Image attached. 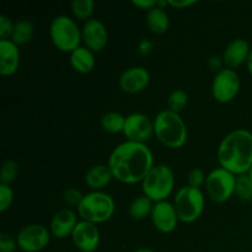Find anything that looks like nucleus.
I'll list each match as a JSON object with an SVG mask.
<instances>
[{"label": "nucleus", "instance_id": "a878e982", "mask_svg": "<svg viewBox=\"0 0 252 252\" xmlns=\"http://www.w3.org/2000/svg\"><path fill=\"white\" fill-rule=\"evenodd\" d=\"M189 103V95L182 89H175L167 97V110L175 113H181Z\"/></svg>", "mask_w": 252, "mask_h": 252}, {"label": "nucleus", "instance_id": "c756f323", "mask_svg": "<svg viewBox=\"0 0 252 252\" xmlns=\"http://www.w3.org/2000/svg\"><path fill=\"white\" fill-rule=\"evenodd\" d=\"M207 175L204 174V171L199 167H194L191 171L189 172V176H187V185L191 187H196V189H201L202 186L206 185Z\"/></svg>", "mask_w": 252, "mask_h": 252}, {"label": "nucleus", "instance_id": "6ab92c4d", "mask_svg": "<svg viewBox=\"0 0 252 252\" xmlns=\"http://www.w3.org/2000/svg\"><path fill=\"white\" fill-rule=\"evenodd\" d=\"M113 175L107 164L94 165L86 171L84 181L91 191H102L112 182Z\"/></svg>", "mask_w": 252, "mask_h": 252}, {"label": "nucleus", "instance_id": "a211bd4d", "mask_svg": "<svg viewBox=\"0 0 252 252\" xmlns=\"http://www.w3.org/2000/svg\"><path fill=\"white\" fill-rule=\"evenodd\" d=\"M250 52L251 47L246 39H234L226 46L225 51L221 56L223 57L224 65H225V68L233 69V70H235L236 68H240L243 64H246Z\"/></svg>", "mask_w": 252, "mask_h": 252}, {"label": "nucleus", "instance_id": "2eb2a0df", "mask_svg": "<svg viewBox=\"0 0 252 252\" xmlns=\"http://www.w3.org/2000/svg\"><path fill=\"white\" fill-rule=\"evenodd\" d=\"M150 84V73L144 66H130L121 74L118 85L123 93L139 94Z\"/></svg>", "mask_w": 252, "mask_h": 252}, {"label": "nucleus", "instance_id": "393cba45", "mask_svg": "<svg viewBox=\"0 0 252 252\" xmlns=\"http://www.w3.org/2000/svg\"><path fill=\"white\" fill-rule=\"evenodd\" d=\"M70 7L74 19L86 22L93 19V14L95 11V2L93 0H74Z\"/></svg>", "mask_w": 252, "mask_h": 252}, {"label": "nucleus", "instance_id": "9b49d317", "mask_svg": "<svg viewBox=\"0 0 252 252\" xmlns=\"http://www.w3.org/2000/svg\"><path fill=\"white\" fill-rule=\"evenodd\" d=\"M123 135L129 142L147 144L154 135V121L145 113L134 112L126 116Z\"/></svg>", "mask_w": 252, "mask_h": 252}, {"label": "nucleus", "instance_id": "c9c22d12", "mask_svg": "<svg viewBox=\"0 0 252 252\" xmlns=\"http://www.w3.org/2000/svg\"><path fill=\"white\" fill-rule=\"evenodd\" d=\"M133 5L140 10H147L148 12L154 9V7H157L158 1L157 0H133Z\"/></svg>", "mask_w": 252, "mask_h": 252}, {"label": "nucleus", "instance_id": "b1692460", "mask_svg": "<svg viewBox=\"0 0 252 252\" xmlns=\"http://www.w3.org/2000/svg\"><path fill=\"white\" fill-rule=\"evenodd\" d=\"M154 207V202L150 201L147 196L135 197L129 206V214L134 220H143L147 217H150Z\"/></svg>", "mask_w": 252, "mask_h": 252}, {"label": "nucleus", "instance_id": "7c9ffc66", "mask_svg": "<svg viewBox=\"0 0 252 252\" xmlns=\"http://www.w3.org/2000/svg\"><path fill=\"white\" fill-rule=\"evenodd\" d=\"M15 22L6 15H0V41L2 39H11L14 32Z\"/></svg>", "mask_w": 252, "mask_h": 252}, {"label": "nucleus", "instance_id": "473e14b6", "mask_svg": "<svg viewBox=\"0 0 252 252\" xmlns=\"http://www.w3.org/2000/svg\"><path fill=\"white\" fill-rule=\"evenodd\" d=\"M64 201L68 206L71 207H78L80 204L81 199H83L84 194L81 193V191H79L78 189H68L64 191Z\"/></svg>", "mask_w": 252, "mask_h": 252}, {"label": "nucleus", "instance_id": "4be33fe9", "mask_svg": "<svg viewBox=\"0 0 252 252\" xmlns=\"http://www.w3.org/2000/svg\"><path fill=\"white\" fill-rule=\"evenodd\" d=\"M34 34V25L30 20L22 19L15 22L14 32H12L11 41L19 47L29 43Z\"/></svg>", "mask_w": 252, "mask_h": 252}, {"label": "nucleus", "instance_id": "4c0bfd02", "mask_svg": "<svg viewBox=\"0 0 252 252\" xmlns=\"http://www.w3.org/2000/svg\"><path fill=\"white\" fill-rule=\"evenodd\" d=\"M246 68H248L249 74H250V75L252 76V48H251L250 54H249L248 61H246Z\"/></svg>", "mask_w": 252, "mask_h": 252}, {"label": "nucleus", "instance_id": "6e6552de", "mask_svg": "<svg viewBox=\"0 0 252 252\" xmlns=\"http://www.w3.org/2000/svg\"><path fill=\"white\" fill-rule=\"evenodd\" d=\"M236 175L231 174L223 167H216L207 175L206 192L207 196L214 203H225L235 196Z\"/></svg>", "mask_w": 252, "mask_h": 252}, {"label": "nucleus", "instance_id": "e433bc0d", "mask_svg": "<svg viewBox=\"0 0 252 252\" xmlns=\"http://www.w3.org/2000/svg\"><path fill=\"white\" fill-rule=\"evenodd\" d=\"M152 49H153V43L148 41V39H143V41H140V43L138 44V51H139V53L143 54V56L149 54L150 52H152Z\"/></svg>", "mask_w": 252, "mask_h": 252}, {"label": "nucleus", "instance_id": "5701e85b", "mask_svg": "<svg viewBox=\"0 0 252 252\" xmlns=\"http://www.w3.org/2000/svg\"><path fill=\"white\" fill-rule=\"evenodd\" d=\"M125 125L126 116L120 112H116V111L105 113L101 117V127L106 133H110V134H120V133L123 134Z\"/></svg>", "mask_w": 252, "mask_h": 252}, {"label": "nucleus", "instance_id": "72a5a7b5", "mask_svg": "<svg viewBox=\"0 0 252 252\" xmlns=\"http://www.w3.org/2000/svg\"><path fill=\"white\" fill-rule=\"evenodd\" d=\"M207 64H208L209 69H211V70H213L216 74L225 68V65H224L223 57H219V56H212L211 58L208 59V63Z\"/></svg>", "mask_w": 252, "mask_h": 252}, {"label": "nucleus", "instance_id": "ea45409f", "mask_svg": "<svg viewBox=\"0 0 252 252\" xmlns=\"http://www.w3.org/2000/svg\"><path fill=\"white\" fill-rule=\"evenodd\" d=\"M246 175H248L249 179H250V180H251V182H252V166H251V169L249 170V172H248V174H246Z\"/></svg>", "mask_w": 252, "mask_h": 252}, {"label": "nucleus", "instance_id": "0eeeda50", "mask_svg": "<svg viewBox=\"0 0 252 252\" xmlns=\"http://www.w3.org/2000/svg\"><path fill=\"white\" fill-rule=\"evenodd\" d=\"M174 206L180 221L192 224L198 220L206 207V196L201 189L191 187L189 185L177 189L174 197Z\"/></svg>", "mask_w": 252, "mask_h": 252}, {"label": "nucleus", "instance_id": "4468645a", "mask_svg": "<svg viewBox=\"0 0 252 252\" xmlns=\"http://www.w3.org/2000/svg\"><path fill=\"white\" fill-rule=\"evenodd\" d=\"M74 245L80 252H94L101 243V233L98 225L85 220H79L71 235Z\"/></svg>", "mask_w": 252, "mask_h": 252}, {"label": "nucleus", "instance_id": "cd10ccee", "mask_svg": "<svg viewBox=\"0 0 252 252\" xmlns=\"http://www.w3.org/2000/svg\"><path fill=\"white\" fill-rule=\"evenodd\" d=\"M19 170L20 166L15 160L9 159L4 161L1 166V171H0V184L11 185L16 180L17 175H19Z\"/></svg>", "mask_w": 252, "mask_h": 252}, {"label": "nucleus", "instance_id": "dca6fc26", "mask_svg": "<svg viewBox=\"0 0 252 252\" xmlns=\"http://www.w3.org/2000/svg\"><path fill=\"white\" fill-rule=\"evenodd\" d=\"M79 223V216L71 208H63L57 212L51 219L49 231L56 239H66L73 235V231Z\"/></svg>", "mask_w": 252, "mask_h": 252}, {"label": "nucleus", "instance_id": "20e7f679", "mask_svg": "<svg viewBox=\"0 0 252 252\" xmlns=\"http://www.w3.org/2000/svg\"><path fill=\"white\" fill-rule=\"evenodd\" d=\"M116 203L112 196L103 191H90L84 194L80 204L76 207V213L81 220L95 225L106 223L113 217Z\"/></svg>", "mask_w": 252, "mask_h": 252}, {"label": "nucleus", "instance_id": "aec40b11", "mask_svg": "<svg viewBox=\"0 0 252 252\" xmlns=\"http://www.w3.org/2000/svg\"><path fill=\"white\" fill-rule=\"evenodd\" d=\"M69 63L76 73L89 74L96 65L95 53L85 46H80L69 54Z\"/></svg>", "mask_w": 252, "mask_h": 252}, {"label": "nucleus", "instance_id": "9d476101", "mask_svg": "<svg viewBox=\"0 0 252 252\" xmlns=\"http://www.w3.org/2000/svg\"><path fill=\"white\" fill-rule=\"evenodd\" d=\"M52 234L42 224H30L17 233L16 240L19 249L24 252H39L48 246Z\"/></svg>", "mask_w": 252, "mask_h": 252}, {"label": "nucleus", "instance_id": "ddd939ff", "mask_svg": "<svg viewBox=\"0 0 252 252\" xmlns=\"http://www.w3.org/2000/svg\"><path fill=\"white\" fill-rule=\"evenodd\" d=\"M81 37L84 46L94 53L103 51L108 44L107 27L101 20L94 17L84 22V26L81 27Z\"/></svg>", "mask_w": 252, "mask_h": 252}, {"label": "nucleus", "instance_id": "7ed1b4c3", "mask_svg": "<svg viewBox=\"0 0 252 252\" xmlns=\"http://www.w3.org/2000/svg\"><path fill=\"white\" fill-rule=\"evenodd\" d=\"M154 135L170 149H180L187 142V126L180 113L164 110L155 116Z\"/></svg>", "mask_w": 252, "mask_h": 252}, {"label": "nucleus", "instance_id": "1a4fd4ad", "mask_svg": "<svg viewBox=\"0 0 252 252\" xmlns=\"http://www.w3.org/2000/svg\"><path fill=\"white\" fill-rule=\"evenodd\" d=\"M241 88L240 76L233 69L224 68L214 75L212 81V96L219 103H229L235 100Z\"/></svg>", "mask_w": 252, "mask_h": 252}, {"label": "nucleus", "instance_id": "f8f14e48", "mask_svg": "<svg viewBox=\"0 0 252 252\" xmlns=\"http://www.w3.org/2000/svg\"><path fill=\"white\" fill-rule=\"evenodd\" d=\"M150 219L154 228L161 234L174 233L180 223L174 203L169 201L154 203Z\"/></svg>", "mask_w": 252, "mask_h": 252}, {"label": "nucleus", "instance_id": "39448f33", "mask_svg": "<svg viewBox=\"0 0 252 252\" xmlns=\"http://www.w3.org/2000/svg\"><path fill=\"white\" fill-rule=\"evenodd\" d=\"M49 38L58 51L69 53L81 46V29L76 20L68 15H58L49 25Z\"/></svg>", "mask_w": 252, "mask_h": 252}, {"label": "nucleus", "instance_id": "423d86ee", "mask_svg": "<svg viewBox=\"0 0 252 252\" xmlns=\"http://www.w3.org/2000/svg\"><path fill=\"white\" fill-rule=\"evenodd\" d=\"M175 189V174L166 164H158L142 181V191L154 203L167 201Z\"/></svg>", "mask_w": 252, "mask_h": 252}, {"label": "nucleus", "instance_id": "2f4dec72", "mask_svg": "<svg viewBox=\"0 0 252 252\" xmlns=\"http://www.w3.org/2000/svg\"><path fill=\"white\" fill-rule=\"evenodd\" d=\"M19 249L16 238H12L10 234L1 233L0 235V252H15Z\"/></svg>", "mask_w": 252, "mask_h": 252}, {"label": "nucleus", "instance_id": "f03ea898", "mask_svg": "<svg viewBox=\"0 0 252 252\" xmlns=\"http://www.w3.org/2000/svg\"><path fill=\"white\" fill-rule=\"evenodd\" d=\"M219 166L231 174L246 175L252 166V133L239 128L221 139L217 150Z\"/></svg>", "mask_w": 252, "mask_h": 252}, {"label": "nucleus", "instance_id": "c85d7f7f", "mask_svg": "<svg viewBox=\"0 0 252 252\" xmlns=\"http://www.w3.org/2000/svg\"><path fill=\"white\" fill-rule=\"evenodd\" d=\"M15 199L14 189L10 185L0 184V212L5 213L12 206Z\"/></svg>", "mask_w": 252, "mask_h": 252}, {"label": "nucleus", "instance_id": "412c9836", "mask_svg": "<svg viewBox=\"0 0 252 252\" xmlns=\"http://www.w3.org/2000/svg\"><path fill=\"white\" fill-rule=\"evenodd\" d=\"M147 26L155 34H164L170 29V16L166 9L154 7L147 12Z\"/></svg>", "mask_w": 252, "mask_h": 252}, {"label": "nucleus", "instance_id": "f704fd0d", "mask_svg": "<svg viewBox=\"0 0 252 252\" xmlns=\"http://www.w3.org/2000/svg\"><path fill=\"white\" fill-rule=\"evenodd\" d=\"M196 4L197 1H194V0H167V5L177 10L189 9Z\"/></svg>", "mask_w": 252, "mask_h": 252}, {"label": "nucleus", "instance_id": "58836bf2", "mask_svg": "<svg viewBox=\"0 0 252 252\" xmlns=\"http://www.w3.org/2000/svg\"><path fill=\"white\" fill-rule=\"evenodd\" d=\"M134 252H155V251L152 250V249H149V248H139V249H137Z\"/></svg>", "mask_w": 252, "mask_h": 252}, {"label": "nucleus", "instance_id": "f257e3e1", "mask_svg": "<svg viewBox=\"0 0 252 252\" xmlns=\"http://www.w3.org/2000/svg\"><path fill=\"white\" fill-rule=\"evenodd\" d=\"M107 165L113 179L121 184H142L155 166L154 154L147 144L126 140L111 152Z\"/></svg>", "mask_w": 252, "mask_h": 252}, {"label": "nucleus", "instance_id": "bb28decb", "mask_svg": "<svg viewBox=\"0 0 252 252\" xmlns=\"http://www.w3.org/2000/svg\"><path fill=\"white\" fill-rule=\"evenodd\" d=\"M235 196L246 203L252 202V182L248 175H240L236 177Z\"/></svg>", "mask_w": 252, "mask_h": 252}, {"label": "nucleus", "instance_id": "f3484780", "mask_svg": "<svg viewBox=\"0 0 252 252\" xmlns=\"http://www.w3.org/2000/svg\"><path fill=\"white\" fill-rule=\"evenodd\" d=\"M20 47L11 39L0 41V74L2 76H12L20 66Z\"/></svg>", "mask_w": 252, "mask_h": 252}]
</instances>
